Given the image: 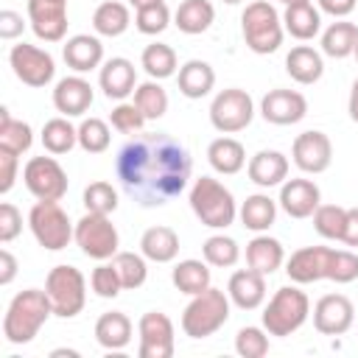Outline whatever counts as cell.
<instances>
[{
    "mask_svg": "<svg viewBox=\"0 0 358 358\" xmlns=\"http://www.w3.org/2000/svg\"><path fill=\"white\" fill-rule=\"evenodd\" d=\"M50 355H53V358H56V355H70V358H76L78 352H76V350H53Z\"/></svg>",
    "mask_w": 358,
    "mask_h": 358,
    "instance_id": "obj_58",
    "label": "cell"
},
{
    "mask_svg": "<svg viewBox=\"0 0 358 358\" xmlns=\"http://www.w3.org/2000/svg\"><path fill=\"white\" fill-rule=\"evenodd\" d=\"M92 87L81 76H67L53 87V106L64 117H81L92 106Z\"/></svg>",
    "mask_w": 358,
    "mask_h": 358,
    "instance_id": "obj_20",
    "label": "cell"
},
{
    "mask_svg": "<svg viewBox=\"0 0 358 358\" xmlns=\"http://www.w3.org/2000/svg\"><path fill=\"white\" fill-rule=\"evenodd\" d=\"M347 246H358V207L347 210V224H344V238Z\"/></svg>",
    "mask_w": 358,
    "mask_h": 358,
    "instance_id": "obj_56",
    "label": "cell"
},
{
    "mask_svg": "<svg viewBox=\"0 0 358 358\" xmlns=\"http://www.w3.org/2000/svg\"><path fill=\"white\" fill-rule=\"evenodd\" d=\"M330 260H333V249L330 246H302L296 249L288 263H285V274L291 282L296 285H308V282H319L327 280L330 274Z\"/></svg>",
    "mask_w": 358,
    "mask_h": 358,
    "instance_id": "obj_15",
    "label": "cell"
},
{
    "mask_svg": "<svg viewBox=\"0 0 358 358\" xmlns=\"http://www.w3.org/2000/svg\"><path fill=\"white\" fill-rule=\"evenodd\" d=\"M34 143V131L25 120H17L8 115V109H0V148H8L14 154L28 151Z\"/></svg>",
    "mask_w": 358,
    "mask_h": 358,
    "instance_id": "obj_39",
    "label": "cell"
},
{
    "mask_svg": "<svg viewBox=\"0 0 358 358\" xmlns=\"http://www.w3.org/2000/svg\"><path fill=\"white\" fill-rule=\"evenodd\" d=\"M140 64L143 70L154 78V81H162V78H171L176 73V50L165 42H154V45H145L143 56H140Z\"/></svg>",
    "mask_w": 358,
    "mask_h": 358,
    "instance_id": "obj_38",
    "label": "cell"
},
{
    "mask_svg": "<svg viewBox=\"0 0 358 358\" xmlns=\"http://www.w3.org/2000/svg\"><path fill=\"white\" fill-rule=\"evenodd\" d=\"M352 56H355V62H358V45H355V50H352Z\"/></svg>",
    "mask_w": 358,
    "mask_h": 358,
    "instance_id": "obj_62",
    "label": "cell"
},
{
    "mask_svg": "<svg viewBox=\"0 0 358 358\" xmlns=\"http://www.w3.org/2000/svg\"><path fill=\"white\" fill-rule=\"evenodd\" d=\"M277 3H285V6H291V3H296V0H277Z\"/></svg>",
    "mask_w": 358,
    "mask_h": 358,
    "instance_id": "obj_61",
    "label": "cell"
},
{
    "mask_svg": "<svg viewBox=\"0 0 358 358\" xmlns=\"http://www.w3.org/2000/svg\"><path fill=\"white\" fill-rule=\"evenodd\" d=\"M241 31H243V42L249 50L266 56L274 53L282 45L285 28H282V17L277 14V8L268 0H255L243 8L241 14Z\"/></svg>",
    "mask_w": 358,
    "mask_h": 358,
    "instance_id": "obj_4",
    "label": "cell"
},
{
    "mask_svg": "<svg viewBox=\"0 0 358 358\" xmlns=\"http://www.w3.org/2000/svg\"><path fill=\"white\" fill-rule=\"evenodd\" d=\"M358 0H316L319 11L330 14V17H347L352 8H355Z\"/></svg>",
    "mask_w": 358,
    "mask_h": 358,
    "instance_id": "obj_54",
    "label": "cell"
},
{
    "mask_svg": "<svg viewBox=\"0 0 358 358\" xmlns=\"http://www.w3.org/2000/svg\"><path fill=\"white\" fill-rule=\"evenodd\" d=\"M109 123H112V129H117L120 134H137V131L145 126V115L137 109V103H134V101H131V103L120 101V103L112 109Z\"/></svg>",
    "mask_w": 358,
    "mask_h": 358,
    "instance_id": "obj_49",
    "label": "cell"
},
{
    "mask_svg": "<svg viewBox=\"0 0 358 358\" xmlns=\"http://www.w3.org/2000/svg\"><path fill=\"white\" fill-rule=\"evenodd\" d=\"M95 341L103 350H123L131 341V319L123 310L101 313L95 322Z\"/></svg>",
    "mask_w": 358,
    "mask_h": 358,
    "instance_id": "obj_28",
    "label": "cell"
},
{
    "mask_svg": "<svg viewBox=\"0 0 358 358\" xmlns=\"http://www.w3.org/2000/svg\"><path fill=\"white\" fill-rule=\"evenodd\" d=\"M176 84H179V92L185 98H204L213 87H215V70L201 62V59H190L179 67V76H176Z\"/></svg>",
    "mask_w": 358,
    "mask_h": 358,
    "instance_id": "obj_29",
    "label": "cell"
},
{
    "mask_svg": "<svg viewBox=\"0 0 358 358\" xmlns=\"http://www.w3.org/2000/svg\"><path fill=\"white\" fill-rule=\"evenodd\" d=\"M235 350L243 358H263L268 352V333L266 327H241L235 336Z\"/></svg>",
    "mask_w": 358,
    "mask_h": 358,
    "instance_id": "obj_48",
    "label": "cell"
},
{
    "mask_svg": "<svg viewBox=\"0 0 358 358\" xmlns=\"http://www.w3.org/2000/svg\"><path fill=\"white\" fill-rule=\"evenodd\" d=\"M22 28H25V22L17 11H8V8L0 11V39H17L22 34Z\"/></svg>",
    "mask_w": 358,
    "mask_h": 358,
    "instance_id": "obj_53",
    "label": "cell"
},
{
    "mask_svg": "<svg viewBox=\"0 0 358 358\" xmlns=\"http://www.w3.org/2000/svg\"><path fill=\"white\" fill-rule=\"evenodd\" d=\"M140 358H171L173 355V322L162 310H148L137 322Z\"/></svg>",
    "mask_w": 358,
    "mask_h": 358,
    "instance_id": "obj_13",
    "label": "cell"
},
{
    "mask_svg": "<svg viewBox=\"0 0 358 358\" xmlns=\"http://www.w3.org/2000/svg\"><path fill=\"white\" fill-rule=\"evenodd\" d=\"M213 20H215V8L210 0H182L173 14V25L187 36L204 34L213 25Z\"/></svg>",
    "mask_w": 358,
    "mask_h": 358,
    "instance_id": "obj_32",
    "label": "cell"
},
{
    "mask_svg": "<svg viewBox=\"0 0 358 358\" xmlns=\"http://www.w3.org/2000/svg\"><path fill=\"white\" fill-rule=\"evenodd\" d=\"M255 117V101L246 90L241 87H229V90H221L213 103H210V123L215 131L221 134H235V131H243Z\"/></svg>",
    "mask_w": 358,
    "mask_h": 358,
    "instance_id": "obj_9",
    "label": "cell"
},
{
    "mask_svg": "<svg viewBox=\"0 0 358 358\" xmlns=\"http://www.w3.org/2000/svg\"><path fill=\"white\" fill-rule=\"evenodd\" d=\"M45 291L53 305V316L73 319L84 310L87 302V280L76 266H53L45 277Z\"/></svg>",
    "mask_w": 358,
    "mask_h": 358,
    "instance_id": "obj_7",
    "label": "cell"
},
{
    "mask_svg": "<svg viewBox=\"0 0 358 358\" xmlns=\"http://www.w3.org/2000/svg\"><path fill=\"white\" fill-rule=\"evenodd\" d=\"M327 280L333 282H352L358 280V255L350 249H333V260H330V274Z\"/></svg>",
    "mask_w": 358,
    "mask_h": 358,
    "instance_id": "obj_50",
    "label": "cell"
},
{
    "mask_svg": "<svg viewBox=\"0 0 358 358\" xmlns=\"http://www.w3.org/2000/svg\"><path fill=\"white\" fill-rule=\"evenodd\" d=\"M28 227H31L36 243L48 252L64 249L76 235V227L70 224V218L59 201H36L28 213Z\"/></svg>",
    "mask_w": 358,
    "mask_h": 358,
    "instance_id": "obj_8",
    "label": "cell"
},
{
    "mask_svg": "<svg viewBox=\"0 0 358 358\" xmlns=\"http://www.w3.org/2000/svg\"><path fill=\"white\" fill-rule=\"evenodd\" d=\"M62 56L67 62L70 70L76 73H90L95 67H101L103 62V45L98 36H90V34H76L64 42L62 48Z\"/></svg>",
    "mask_w": 358,
    "mask_h": 358,
    "instance_id": "obj_23",
    "label": "cell"
},
{
    "mask_svg": "<svg viewBox=\"0 0 358 358\" xmlns=\"http://www.w3.org/2000/svg\"><path fill=\"white\" fill-rule=\"evenodd\" d=\"M201 255H204V260H207L210 266H215V268H229V266L238 263L241 249H238V243H235L229 235H210V238L204 241V246H201Z\"/></svg>",
    "mask_w": 358,
    "mask_h": 358,
    "instance_id": "obj_44",
    "label": "cell"
},
{
    "mask_svg": "<svg viewBox=\"0 0 358 358\" xmlns=\"http://www.w3.org/2000/svg\"><path fill=\"white\" fill-rule=\"evenodd\" d=\"M282 28L294 39H299V42L313 39L322 31V11H319V6H313L310 0H296V3L285 6V11H282Z\"/></svg>",
    "mask_w": 358,
    "mask_h": 358,
    "instance_id": "obj_25",
    "label": "cell"
},
{
    "mask_svg": "<svg viewBox=\"0 0 358 358\" xmlns=\"http://www.w3.org/2000/svg\"><path fill=\"white\" fill-rule=\"evenodd\" d=\"M291 157L302 173H324L333 162V143L324 131L310 129V131L296 134L291 145Z\"/></svg>",
    "mask_w": 358,
    "mask_h": 358,
    "instance_id": "obj_14",
    "label": "cell"
},
{
    "mask_svg": "<svg viewBox=\"0 0 358 358\" xmlns=\"http://www.w3.org/2000/svg\"><path fill=\"white\" fill-rule=\"evenodd\" d=\"M207 159H210L213 171H218L224 176H232L246 165V148L235 137H218L207 145Z\"/></svg>",
    "mask_w": 358,
    "mask_h": 358,
    "instance_id": "obj_30",
    "label": "cell"
},
{
    "mask_svg": "<svg viewBox=\"0 0 358 358\" xmlns=\"http://www.w3.org/2000/svg\"><path fill=\"white\" fill-rule=\"evenodd\" d=\"M285 260V252H282V243L277 238H268V235H257L246 243V266L260 271V274H274Z\"/></svg>",
    "mask_w": 358,
    "mask_h": 358,
    "instance_id": "obj_27",
    "label": "cell"
},
{
    "mask_svg": "<svg viewBox=\"0 0 358 358\" xmlns=\"http://www.w3.org/2000/svg\"><path fill=\"white\" fill-rule=\"evenodd\" d=\"M246 173L257 187H277L288 179V157L282 151H274V148L257 151L249 159Z\"/></svg>",
    "mask_w": 358,
    "mask_h": 358,
    "instance_id": "obj_24",
    "label": "cell"
},
{
    "mask_svg": "<svg viewBox=\"0 0 358 358\" xmlns=\"http://www.w3.org/2000/svg\"><path fill=\"white\" fill-rule=\"evenodd\" d=\"M285 73L296 81V84H316L324 73V62L322 53L313 50L310 45H296L288 50L285 56Z\"/></svg>",
    "mask_w": 358,
    "mask_h": 358,
    "instance_id": "obj_26",
    "label": "cell"
},
{
    "mask_svg": "<svg viewBox=\"0 0 358 358\" xmlns=\"http://www.w3.org/2000/svg\"><path fill=\"white\" fill-rule=\"evenodd\" d=\"M73 241L81 246V252L92 260H109L115 257L120 249V235L115 229V224L109 221V215H98V213H87L76 221V235Z\"/></svg>",
    "mask_w": 358,
    "mask_h": 358,
    "instance_id": "obj_10",
    "label": "cell"
},
{
    "mask_svg": "<svg viewBox=\"0 0 358 358\" xmlns=\"http://www.w3.org/2000/svg\"><path fill=\"white\" fill-rule=\"evenodd\" d=\"M134 25H137L140 34L157 36V34H162V31L171 25V8L165 6V0L151 3V6H143V8H137V14H134Z\"/></svg>",
    "mask_w": 358,
    "mask_h": 358,
    "instance_id": "obj_45",
    "label": "cell"
},
{
    "mask_svg": "<svg viewBox=\"0 0 358 358\" xmlns=\"http://www.w3.org/2000/svg\"><path fill=\"white\" fill-rule=\"evenodd\" d=\"M260 115L266 123L291 126L308 115V101L296 90H268L260 101Z\"/></svg>",
    "mask_w": 358,
    "mask_h": 358,
    "instance_id": "obj_18",
    "label": "cell"
},
{
    "mask_svg": "<svg viewBox=\"0 0 358 358\" xmlns=\"http://www.w3.org/2000/svg\"><path fill=\"white\" fill-rule=\"evenodd\" d=\"M20 229H22V213L11 201H3L0 204V241L3 243L14 241L20 235Z\"/></svg>",
    "mask_w": 358,
    "mask_h": 358,
    "instance_id": "obj_51",
    "label": "cell"
},
{
    "mask_svg": "<svg viewBox=\"0 0 358 358\" xmlns=\"http://www.w3.org/2000/svg\"><path fill=\"white\" fill-rule=\"evenodd\" d=\"M8 62H11L14 76L28 87H48L56 76L53 56L36 45H28V42L14 45L8 53Z\"/></svg>",
    "mask_w": 358,
    "mask_h": 358,
    "instance_id": "obj_12",
    "label": "cell"
},
{
    "mask_svg": "<svg viewBox=\"0 0 358 358\" xmlns=\"http://www.w3.org/2000/svg\"><path fill=\"white\" fill-rule=\"evenodd\" d=\"M140 252L154 263H171L179 255V235L171 227H148L140 238Z\"/></svg>",
    "mask_w": 358,
    "mask_h": 358,
    "instance_id": "obj_31",
    "label": "cell"
},
{
    "mask_svg": "<svg viewBox=\"0 0 358 358\" xmlns=\"http://www.w3.org/2000/svg\"><path fill=\"white\" fill-rule=\"evenodd\" d=\"M227 319H229V294L210 285L201 294H196L182 310V330L190 338H207L215 330H221Z\"/></svg>",
    "mask_w": 358,
    "mask_h": 358,
    "instance_id": "obj_5",
    "label": "cell"
},
{
    "mask_svg": "<svg viewBox=\"0 0 358 358\" xmlns=\"http://www.w3.org/2000/svg\"><path fill=\"white\" fill-rule=\"evenodd\" d=\"M134 103L137 109L145 115V120H157L168 112V92L162 90L159 81H145V84H137L134 90Z\"/></svg>",
    "mask_w": 358,
    "mask_h": 358,
    "instance_id": "obj_40",
    "label": "cell"
},
{
    "mask_svg": "<svg viewBox=\"0 0 358 358\" xmlns=\"http://www.w3.org/2000/svg\"><path fill=\"white\" fill-rule=\"evenodd\" d=\"M131 22V14H129V6L126 3H117V0H106L95 8L92 14V28L95 34L101 36H120Z\"/></svg>",
    "mask_w": 358,
    "mask_h": 358,
    "instance_id": "obj_36",
    "label": "cell"
},
{
    "mask_svg": "<svg viewBox=\"0 0 358 358\" xmlns=\"http://www.w3.org/2000/svg\"><path fill=\"white\" fill-rule=\"evenodd\" d=\"M190 210L210 229H227L238 215L235 196L229 193V187H224L213 176H201V179L193 182V187H190Z\"/></svg>",
    "mask_w": 358,
    "mask_h": 358,
    "instance_id": "obj_3",
    "label": "cell"
},
{
    "mask_svg": "<svg viewBox=\"0 0 358 358\" xmlns=\"http://www.w3.org/2000/svg\"><path fill=\"white\" fill-rule=\"evenodd\" d=\"M229 302L241 310H255L266 299V274L255 268H238L227 282Z\"/></svg>",
    "mask_w": 358,
    "mask_h": 358,
    "instance_id": "obj_22",
    "label": "cell"
},
{
    "mask_svg": "<svg viewBox=\"0 0 358 358\" xmlns=\"http://www.w3.org/2000/svg\"><path fill=\"white\" fill-rule=\"evenodd\" d=\"M28 20L42 42H62L67 34V0H28Z\"/></svg>",
    "mask_w": 358,
    "mask_h": 358,
    "instance_id": "obj_17",
    "label": "cell"
},
{
    "mask_svg": "<svg viewBox=\"0 0 358 358\" xmlns=\"http://www.w3.org/2000/svg\"><path fill=\"white\" fill-rule=\"evenodd\" d=\"M112 143V131H109V123L101 120V117H84L81 126H78V145L87 151V154H103Z\"/></svg>",
    "mask_w": 358,
    "mask_h": 358,
    "instance_id": "obj_43",
    "label": "cell"
},
{
    "mask_svg": "<svg viewBox=\"0 0 358 358\" xmlns=\"http://www.w3.org/2000/svg\"><path fill=\"white\" fill-rule=\"evenodd\" d=\"M78 143V129L62 115V117H50L42 126V145L48 154H67L73 145Z\"/></svg>",
    "mask_w": 358,
    "mask_h": 358,
    "instance_id": "obj_37",
    "label": "cell"
},
{
    "mask_svg": "<svg viewBox=\"0 0 358 358\" xmlns=\"http://www.w3.org/2000/svg\"><path fill=\"white\" fill-rule=\"evenodd\" d=\"M347 109H350V117H352V123H358V78L352 81V90H350V103H347Z\"/></svg>",
    "mask_w": 358,
    "mask_h": 358,
    "instance_id": "obj_57",
    "label": "cell"
},
{
    "mask_svg": "<svg viewBox=\"0 0 358 358\" xmlns=\"http://www.w3.org/2000/svg\"><path fill=\"white\" fill-rule=\"evenodd\" d=\"M190 171V151L162 131L137 134L115 157L120 187L140 207H162L173 201L187 187Z\"/></svg>",
    "mask_w": 358,
    "mask_h": 358,
    "instance_id": "obj_1",
    "label": "cell"
},
{
    "mask_svg": "<svg viewBox=\"0 0 358 358\" xmlns=\"http://www.w3.org/2000/svg\"><path fill=\"white\" fill-rule=\"evenodd\" d=\"M310 313V299L296 285H282L274 291L263 310V327L268 336H291L296 333Z\"/></svg>",
    "mask_w": 358,
    "mask_h": 358,
    "instance_id": "obj_6",
    "label": "cell"
},
{
    "mask_svg": "<svg viewBox=\"0 0 358 358\" xmlns=\"http://www.w3.org/2000/svg\"><path fill=\"white\" fill-rule=\"evenodd\" d=\"M84 207H87V213L109 215V213L117 210V190L109 182L98 179V182H92V185L84 187Z\"/></svg>",
    "mask_w": 358,
    "mask_h": 358,
    "instance_id": "obj_46",
    "label": "cell"
},
{
    "mask_svg": "<svg viewBox=\"0 0 358 358\" xmlns=\"http://www.w3.org/2000/svg\"><path fill=\"white\" fill-rule=\"evenodd\" d=\"M98 84H101V90L109 101H126L137 90V70L129 59L112 56L109 62H103Z\"/></svg>",
    "mask_w": 358,
    "mask_h": 358,
    "instance_id": "obj_21",
    "label": "cell"
},
{
    "mask_svg": "<svg viewBox=\"0 0 358 358\" xmlns=\"http://www.w3.org/2000/svg\"><path fill=\"white\" fill-rule=\"evenodd\" d=\"M22 182L36 201H59L67 193V173L56 157H31L22 168Z\"/></svg>",
    "mask_w": 358,
    "mask_h": 358,
    "instance_id": "obj_11",
    "label": "cell"
},
{
    "mask_svg": "<svg viewBox=\"0 0 358 358\" xmlns=\"http://www.w3.org/2000/svg\"><path fill=\"white\" fill-rule=\"evenodd\" d=\"M90 288H92L101 299H115V296L120 294V288H123L115 263H101V266H95L92 274H90Z\"/></svg>",
    "mask_w": 358,
    "mask_h": 358,
    "instance_id": "obj_47",
    "label": "cell"
},
{
    "mask_svg": "<svg viewBox=\"0 0 358 358\" xmlns=\"http://www.w3.org/2000/svg\"><path fill=\"white\" fill-rule=\"evenodd\" d=\"M322 204L319 185L310 179H285L280 185V207L291 218H310Z\"/></svg>",
    "mask_w": 358,
    "mask_h": 358,
    "instance_id": "obj_19",
    "label": "cell"
},
{
    "mask_svg": "<svg viewBox=\"0 0 358 358\" xmlns=\"http://www.w3.org/2000/svg\"><path fill=\"white\" fill-rule=\"evenodd\" d=\"M313 218V229L327 238V241H341L344 238V224H347V207L338 204H319Z\"/></svg>",
    "mask_w": 358,
    "mask_h": 358,
    "instance_id": "obj_41",
    "label": "cell"
},
{
    "mask_svg": "<svg viewBox=\"0 0 358 358\" xmlns=\"http://www.w3.org/2000/svg\"><path fill=\"white\" fill-rule=\"evenodd\" d=\"M241 215V224L252 232H266L274 218H277V201L266 193H255V196H246V201L241 204L238 210Z\"/></svg>",
    "mask_w": 358,
    "mask_h": 358,
    "instance_id": "obj_33",
    "label": "cell"
},
{
    "mask_svg": "<svg viewBox=\"0 0 358 358\" xmlns=\"http://www.w3.org/2000/svg\"><path fill=\"white\" fill-rule=\"evenodd\" d=\"M17 274V260L8 249H0V285H8Z\"/></svg>",
    "mask_w": 358,
    "mask_h": 358,
    "instance_id": "obj_55",
    "label": "cell"
},
{
    "mask_svg": "<svg viewBox=\"0 0 358 358\" xmlns=\"http://www.w3.org/2000/svg\"><path fill=\"white\" fill-rule=\"evenodd\" d=\"M355 322V308L344 294H324L313 305V327L322 336H344Z\"/></svg>",
    "mask_w": 358,
    "mask_h": 358,
    "instance_id": "obj_16",
    "label": "cell"
},
{
    "mask_svg": "<svg viewBox=\"0 0 358 358\" xmlns=\"http://www.w3.org/2000/svg\"><path fill=\"white\" fill-rule=\"evenodd\" d=\"M134 8H143V6H151V3H159V0H129Z\"/></svg>",
    "mask_w": 358,
    "mask_h": 358,
    "instance_id": "obj_59",
    "label": "cell"
},
{
    "mask_svg": "<svg viewBox=\"0 0 358 358\" xmlns=\"http://www.w3.org/2000/svg\"><path fill=\"white\" fill-rule=\"evenodd\" d=\"M145 260L148 257L145 255H137V252H117L112 257V263H115V268H117L120 282H123L126 291H134V288H140L145 282V277H148Z\"/></svg>",
    "mask_w": 358,
    "mask_h": 358,
    "instance_id": "obj_42",
    "label": "cell"
},
{
    "mask_svg": "<svg viewBox=\"0 0 358 358\" xmlns=\"http://www.w3.org/2000/svg\"><path fill=\"white\" fill-rule=\"evenodd\" d=\"M224 3H229V6H235V3H243V0H224Z\"/></svg>",
    "mask_w": 358,
    "mask_h": 358,
    "instance_id": "obj_60",
    "label": "cell"
},
{
    "mask_svg": "<svg viewBox=\"0 0 358 358\" xmlns=\"http://www.w3.org/2000/svg\"><path fill=\"white\" fill-rule=\"evenodd\" d=\"M17 157L14 151L8 148H0V193H8L14 187V179H17Z\"/></svg>",
    "mask_w": 358,
    "mask_h": 358,
    "instance_id": "obj_52",
    "label": "cell"
},
{
    "mask_svg": "<svg viewBox=\"0 0 358 358\" xmlns=\"http://www.w3.org/2000/svg\"><path fill=\"white\" fill-rule=\"evenodd\" d=\"M50 313H53V305H50L48 291H39V288L20 291L8 302L6 316H3V336H6V341L8 344H28V341H34Z\"/></svg>",
    "mask_w": 358,
    "mask_h": 358,
    "instance_id": "obj_2",
    "label": "cell"
},
{
    "mask_svg": "<svg viewBox=\"0 0 358 358\" xmlns=\"http://www.w3.org/2000/svg\"><path fill=\"white\" fill-rule=\"evenodd\" d=\"M207 266H210L207 260H193V257L179 260V263L173 266L171 280H173V285H176L182 294L196 296V294H201L204 288H210V268H207Z\"/></svg>",
    "mask_w": 358,
    "mask_h": 358,
    "instance_id": "obj_35",
    "label": "cell"
},
{
    "mask_svg": "<svg viewBox=\"0 0 358 358\" xmlns=\"http://www.w3.org/2000/svg\"><path fill=\"white\" fill-rule=\"evenodd\" d=\"M355 45H358V25L355 22L338 20L333 25H327L324 34H322V53L330 56V59H347V56H352Z\"/></svg>",
    "mask_w": 358,
    "mask_h": 358,
    "instance_id": "obj_34",
    "label": "cell"
}]
</instances>
